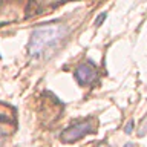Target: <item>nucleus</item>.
I'll return each mask as SVG.
<instances>
[{
  "label": "nucleus",
  "mask_w": 147,
  "mask_h": 147,
  "mask_svg": "<svg viewBox=\"0 0 147 147\" xmlns=\"http://www.w3.org/2000/svg\"><path fill=\"white\" fill-rule=\"evenodd\" d=\"M2 135H3V133H2V130H0V138H2Z\"/></svg>",
  "instance_id": "7"
},
{
  "label": "nucleus",
  "mask_w": 147,
  "mask_h": 147,
  "mask_svg": "<svg viewBox=\"0 0 147 147\" xmlns=\"http://www.w3.org/2000/svg\"><path fill=\"white\" fill-rule=\"evenodd\" d=\"M94 132V126H92L90 121H81L77 123L74 126H69L67 129H64L61 133V141L63 142H74L78 141L80 138L86 136L87 133Z\"/></svg>",
  "instance_id": "2"
},
{
  "label": "nucleus",
  "mask_w": 147,
  "mask_h": 147,
  "mask_svg": "<svg viewBox=\"0 0 147 147\" xmlns=\"http://www.w3.org/2000/svg\"><path fill=\"white\" fill-rule=\"evenodd\" d=\"M133 121H129L127 124H126V127H124V133H126V135H130L132 133V130H133Z\"/></svg>",
  "instance_id": "4"
},
{
  "label": "nucleus",
  "mask_w": 147,
  "mask_h": 147,
  "mask_svg": "<svg viewBox=\"0 0 147 147\" xmlns=\"http://www.w3.org/2000/svg\"><path fill=\"white\" fill-rule=\"evenodd\" d=\"M67 34L64 26H45L32 32L31 41L28 45V52L34 57H38L41 52L55 48L61 38Z\"/></svg>",
  "instance_id": "1"
},
{
  "label": "nucleus",
  "mask_w": 147,
  "mask_h": 147,
  "mask_svg": "<svg viewBox=\"0 0 147 147\" xmlns=\"http://www.w3.org/2000/svg\"><path fill=\"white\" fill-rule=\"evenodd\" d=\"M104 18H106V14H101V16H100V17L96 18V20H95V23H96V25H101V23H103V20H104Z\"/></svg>",
  "instance_id": "5"
},
{
  "label": "nucleus",
  "mask_w": 147,
  "mask_h": 147,
  "mask_svg": "<svg viewBox=\"0 0 147 147\" xmlns=\"http://www.w3.org/2000/svg\"><path fill=\"white\" fill-rule=\"evenodd\" d=\"M90 66H94V63L89 60V64H80V66L75 69V72H74V75H75L77 81L80 83L81 86L90 84V83L95 80L96 72H95V69H92Z\"/></svg>",
  "instance_id": "3"
},
{
  "label": "nucleus",
  "mask_w": 147,
  "mask_h": 147,
  "mask_svg": "<svg viewBox=\"0 0 147 147\" xmlns=\"http://www.w3.org/2000/svg\"><path fill=\"white\" fill-rule=\"evenodd\" d=\"M123 147H135V144H133V142H126Z\"/></svg>",
  "instance_id": "6"
}]
</instances>
